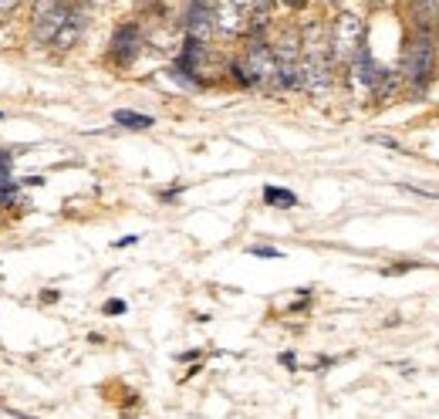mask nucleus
I'll return each mask as SVG.
<instances>
[{
  "mask_svg": "<svg viewBox=\"0 0 439 419\" xmlns=\"http://www.w3.org/2000/svg\"><path fill=\"white\" fill-rule=\"evenodd\" d=\"M233 75L240 78L243 85H267V81H277V54H274L267 45L254 41V45L247 47V58L233 68Z\"/></svg>",
  "mask_w": 439,
  "mask_h": 419,
  "instance_id": "f257e3e1",
  "label": "nucleus"
},
{
  "mask_svg": "<svg viewBox=\"0 0 439 419\" xmlns=\"http://www.w3.org/2000/svg\"><path fill=\"white\" fill-rule=\"evenodd\" d=\"M362 51V20L355 14H341L338 24H334V34H332V54L334 61H351L355 54Z\"/></svg>",
  "mask_w": 439,
  "mask_h": 419,
  "instance_id": "f03ea898",
  "label": "nucleus"
},
{
  "mask_svg": "<svg viewBox=\"0 0 439 419\" xmlns=\"http://www.w3.org/2000/svg\"><path fill=\"white\" fill-rule=\"evenodd\" d=\"M433 64H436V47H433V37L429 31H419L416 34V41L409 45V64H406V71H409L412 85L416 88H423L429 75H433Z\"/></svg>",
  "mask_w": 439,
  "mask_h": 419,
  "instance_id": "7ed1b4c3",
  "label": "nucleus"
},
{
  "mask_svg": "<svg viewBox=\"0 0 439 419\" xmlns=\"http://www.w3.org/2000/svg\"><path fill=\"white\" fill-rule=\"evenodd\" d=\"M247 11H250V0H216L213 4V24L216 31L233 37L247 28Z\"/></svg>",
  "mask_w": 439,
  "mask_h": 419,
  "instance_id": "20e7f679",
  "label": "nucleus"
},
{
  "mask_svg": "<svg viewBox=\"0 0 439 419\" xmlns=\"http://www.w3.org/2000/svg\"><path fill=\"white\" fill-rule=\"evenodd\" d=\"M64 0H37V7H34V34L41 37V41H51L54 31H58V24L64 20Z\"/></svg>",
  "mask_w": 439,
  "mask_h": 419,
  "instance_id": "39448f33",
  "label": "nucleus"
},
{
  "mask_svg": "<svg viewBox=\"0 0 439 419\" xmlns=\"http://www.w3.org/2000/svg\"><path fill=\"white\" fill-rule=\"evenodd\" d=\"M81 31H85V11L75 7V11H64V20L58 24V31H54V47L58 51H71V47L81 41Z\"/></svg>",
  "mask_w": 439,
  "mask_h": 419,
  "instance_id": "423d86ee",
  "label": "nucleus"
},
{
  "mask_svg": "<svg viewBox=\"0 0 439 419\" xmlns=\"http://www.w3.org/2000/svg\"><path fill=\"white\" fill-rule=\"evenodd\" d=\"M351 61H355V78L362 81L365 88H375V85H379L382 71H379V64H375V58H372L368 51H358Z\"/></svg>",
  "mask_w": 439,
  "mask_h": 419,
  "instance_id": "0eeeda50",
  "label": "nucleus"
},
{
  "mask_svg": "<svg viewBox=\"0 0 439 419\" xmlns=\"http://www.w3.org/2000/svg\"><path fill=\"white\" fill-rule=\"evenodd\" d=\"M136 41H139L136 28H122V31L115 34V54H119L122 61H132V54H136Z\"/></svg>",
  "mask_w": 439,
  "mask_h": 419,
  "instance_id": "6e6552de",
  "label": "nucleus"
},
{
  "mask_svg": "<svg viewBox=\"0 0 439 419\" xmlns=\"http://www.w3.org/2000/svg\"><path fill=\"white\" fill-rule=\"evenodd\" d=\"M264 200L271 203V206H281V210H288V206H294V203H298V196H294L291 189L267 187V189H264Z\"/></svg>",
  "mask_w": 439,
  "mask_h": 419,
  "instance_id": "1a4fd4ad",
  "label": "nucleus"
},
{
  "mask_svg": "<svg viewBox=\"0 0 439 419\" xmlns=\"http://www.w3.org/2000/svg\"><path fill=\"white\" fill-rule=\"evenodd\" d=\"M115 122L125 125V129H149L152 119H149V115H139V112H125V109H119V112H115Z\"/></svg>",
  "mask_w": 439,
  "mask_h": 419,
  "instance_id": "9d476101",
  "label": "nucleus"
},
{
  "mask_svg": "<svg viewBox=\"0 0 439 419\" xmlns=\"http://www.w3.org/2000/svg\"><path fill=\"white\" fill-rule=\"evenodd\" d=\"M102 311H105V314H122V311H125V301H108Z\"/></svg>",
  "mask_w": 439,
  "mask_h": 419,
  "instance_id": "9b49d317",
  "label": "nucleus"
},
{
  "mask_svg": "<svg viewBox=\"0 0 439 419\" xmlns=\"http://www.w3.org/2000/svg\"><path fill=\"white\" fill-rule=\"evenodd\" d=\"M250 254H257V257H281V250H274V247H254Z\"/></svg>",
  "mask_w": 439,
  "mask_h": 419,
  "instance_id": "f8f14e48",
  "label": "nucleus"
},
{
  "mask_svg": "<svg viewBox=\"0 0 439 419\" xmlns=\"http://www.w3.org/2000/svg\"><path fill=\"white\" fill-rule=\"evenodd\" d=\"M17 4H21V0H0V14H11Z\"/></svg>",
  "mask_w": 439,
  "mask_h": 419,
  "instance_id": "ddd939ff",
  "label": "nucleus"
},
{
  "mask_svg": "<svg viewBox=\"0 0 439 419\" xmlns=\"http://www.w3.org/2000/svg\"><path fill=\"white\" fill-rule=\"evenodd\" d=\"M254 7H257V14L264 17L267 11H271V0H254Z\"/></svg>",
  "mask_w": 439,
  "mask_h": 419,
  "instance_id": "4468645a",
  "label": "nucleus"
},
{
  "mask_svg": "<svg viewBox=\"0 0 439 419\" xmlns=\"http://www.w3.org/2000/svg\"><path fill=\"white\" fill-rule=\"evenodd\" d=\"M284 4H288V7H304L308 0H284Z\"/></svg>",
  "mask_w": 439,
  "mask_h": 419,
  "instance_id": "2eb2a0df",
  "label": "nucleus"
}]
</instances>
